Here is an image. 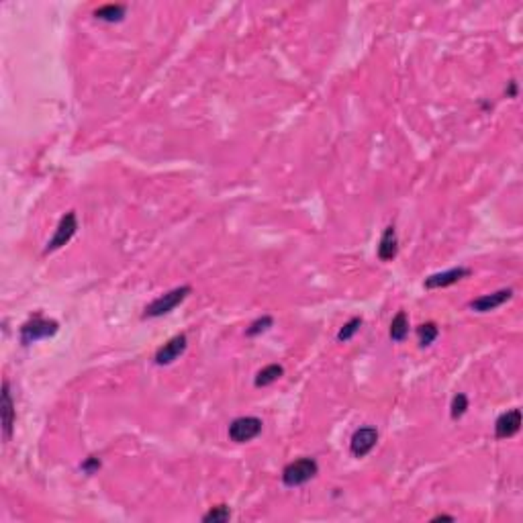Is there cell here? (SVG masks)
<instances>
[{
	"mask_svg": "<svg viewBox=\"0 0 523 523\" xmlns=\"http://www.w3.org/2000/svg\"><path fill=\"white\" fill-rule=\"evenodd\" d=\"M317 472H319V464H317L315 458H301V460H295V462L284 466L282 482L286 486L295 488V486H301L311 479H315Z\"/></svg>",
	"mask_w": 523,
	"mask_h": 523,
	"instance_id": "obj_1",
	"label": "cell"
},
{
	"mask_svg": "<svg viewBox=\"0 0 523 523\" xmlns=\"http://www.w3.org/2000/svg\"><path fill=\"white\" fill-rule=\"evenodd\" d=\"M192 293V288L190 286H178L174 291H170V293H166V295H162V297H158L156 301H152L149 305L145 306V313H143V317L147 319H154V317H162V315H166V313H170V311H174L176 306L180 305L188 295Z\"/></svg>",
	"mask_w": 523,
	"mask_h": 523,
	"instance_id": "obj_2",
	"label": "cell"
},
{
	"mask_svg": "<svg viewBox=\"0 0 523 523\" xmlns=\"http://www.w3.org/2000/svg\"><path fill=\"white\" fill-rule=\"evenodd\" d=\"M55 333H57V323L55 321L44 319V317H35V319L27 321L21 327V342L25 346H29V344H35L37 340H44V338L55 336Z\"/></svg>",
	"mask_w": 523,
	"mask_h": 523,
	"instance_id": "obj_3",
	"label": "cell"
},
{
	"mask_svg": "<svg viewBox=\"0 0 523 523\" xmlns=\"http://www.w3.org/2000/svg\"><path fill=\"white\" fill-rule=\"evenodd\" d=\"M76 231H78V219H76V213H74V211H70V213H66V215L62 217L57 229H55V233H53V237L47 241L45 254L55 252V250L64 248L66 244H70V239L76 235Z\"/></svg>",
	"mask_w": 523,
	"mask_h": 523,
	"instance_id": "obj_4",
	"label": "cell"
},
{
	"mask_svg": "<svg viewBox=\"0 0 523 523\" xmlns=\"http://www.w3.org/2000/svg\"><path fill=\"white\" fill-rule=\"evenodd\" d=\"M262 425L264 423L258 417H237L229 425V439L235 441V443L252 441L254 437H258L262 434Z\"/></svg>",
	"mask_w": 523,
	"mask_h": 523,
	"instance_id": "obj_5",
	"label": "cell"
},
{
	"mask_svg": "<svg viewBox=\"0 0 523 523\" xmlns=\"http://www.w3.org/2000/svg\"><path fill=\"white\" fill-rule=\"evenodd\" d=\"M378 441V432L374 428H360L349 441V450L356 458H364L372 452V448Z\"/></svg>",
	"mask_w": 523,
	"mask_h": 523,
	"instance_id": "obj_6",
	"label": "cell"
},
{
	"mask_svg": "<svg viewBox=\"0 0 523 523\" xmlns=\"http://www.w3.org/2000/svg\"><path fill=\"white\" fill-rule=\"evenodd\" d=\"M186 346H188L186 336H184V333H178L170 342H166L162 348L156 351V364H158V366H168V364H172L174 360H178V358L184 354Z\"/></svg>",
	"mask_w": 523,
	"mask_h": 523,
	"instance_id": "obj_7",
	"label": "cell"
},
{
	"mask_svg": "<svg viewBox=\"0 0 523 523\" xmlns=\"http://www.w3.org/2000/svg\"><path fill=\"white\" fill-rule=\"evenodd\" d=\"M522 428V411L520 409H513V411H507L503 413L497 423H495V436L499 439H507V437H513Z\"/></svg>",
	"mask_w": 523,
	"mask_h": 523,
	"instance_id": "obj_8",
	"label": "cell"
},
{
	"mask_svg": "<svg viewBox=\"0 0 523 523\" xmlns=\"http://www.w3.org/2000/svg\"><path fill=\"white\" fill-rule=\"evenodd\" d=\"M470 274L468 268H452V270H446V272H437V274H432L430 278H425L423 286L425 288H443V286H450V284H456L460 282L462 278H466Z\"/></svg>",
	"mask_w": 523,
	"mask_h": 523,
	"instance_id": "obj_9",
	"label": "cell"
},
{
	"mask_svg": "<svg viewBox=\"0 0 523 523\" xmlns=\"http://www.w3.org/2000/svg\"><path fill=\"white\" fill-rule=\"evenodd\" d=\"M0 413H2L4 441H8L10 436H12V428H15V403H12V396H10L8 380H4V385H2V405H0Z\"/></svg>",
	"mask_w": 523,
	"mask_h": 523,
	"instance_id": "obj_10",
	"label": "cell"
},
{
	"mask_svg": "<svg viewBox=\"0 0 523 523\" xmlns=\"http://www.w3.org/2000/svg\"><path fill=\"white\" fill-rule=\"evenodd\" d=\"M511 297H513V291L503 288V291H497V293H490V295H484L480 299H475L470 303V309H475L477 313H488V311H495L501 305H505Z\"/></svg>",
	"mask_w": 523,
	"mask_h": 523,
	"instance_id": "obj_11",
	"label": "cell"
},
{
	"mask_svg": "<svg viewBox=\"0 0 523 523\" xmlns=\"http://www.w3.org/2000/svg\"><path fill=\"white\" fill-rule=\"evenodd\" d=\"M396 231H394V227L389 225L387 229H385V233H383V237H380V244H378V258L383 262H391L394 256H396Z\"/></svg>",
	"mask_w": 523,
	"mask_h": 523,
	"instance_id": "obj_12",
	"label": "cell"
},
{
	"mask_svg": "<svg viewBox=\"0 0 523 523\" xmlns=\"http://www.w3.org/2000/svg\"><path fill=\"white\" fill-rule=\"evenodd\" d=\"M125 10H127L125 4H102L94 10V17L107 23H115L125 17Z\"/></svg>",
	"mask_w": 523,
	"mask_h": 523,
	"instance_id": "obj_13",
	"label": "cell"
},
{
	"mask_svg": "<svg viewBox=\"0 0 523 523\" xmlns=\"http://www.w3.org/2000/svg\"><path fill=\"white\" fill-rule=\"evenodd\" d=\"M409 333V319L405 311H398L391 321V340L392 342H403Z\"/></svg>",
	"mask_w": 523,
	"mask_h": 523,
	"instance_id": "obj_14",
	"label": "cell"
},
{
	"mask_svg": "<svg viewBox=\"0 0 523 523\" xmlns=\"http://www.w3.org/2000/svg\"><path fill=\"white\" fill-rule=\"evenodd\" d=\"M282 374H284V368H282L280 364H270V366L262 368L260 372H258V376H256V387H268V385L276 383Z\"/></svg>",
	"mask_w": 523,
	"mask_h": 523,
	"instance_id": "obj_15",
	"label": "cell"
},
{
	"mask_svg": "<svg viewBox=\"0 0 523 523\" xmlns=\"http://www.w3.org/2000/svg\"><path fill=\"white\" fill-rule=\"evenodd\" d=\"M437 333H439V329H437L436 323H423L419 329H417V336H419V344L423 346V348H428V346H432L434 342H436Z\"/></svg>",
	"mask_w": 523,
	"mask_h": 523,
	"instance_id": "obj_16",
	"label": "cell"
},
{
	"mask_svg": "<svg viewBox=\"0 0 523 523\" xmlns=\"http://www.w3.org/2000/svg\"><path fill=\"white\" fill-rule=\"evenodd\" d=\"M229 517H231L229 507H227V505H217V507H213L209 513H205V515H203V522L225 523V522H229Z\"/></svg>",
	"mask_w": 523,
	"mask_h": 523,
	"instance_id": "obj_17",
	"label": "cell"
},
{
	"mask_svg": "<svg viewBox=\"0 0 523 523\" xmlns=\"http://www.w3.org/2000/svg\"><path fill=\"white\" fill-rule=\"evenodd\" d=\"M360 327H362V319L360 317H354V319H349L348 323L340 329V333H338V340L340 342H349L358 331H360Z\"/></svg>",
	"mask_w": 523,
	"mask_h": 523,
	"instance_id": "obj_18",
	"label": "cell"
},
{
	"mask_svg": "<svg viewBox=\"0 0 523 523\" xmlns=\"http://www.w3.org/2000/svg\"><path fill=\"white\" fill-rule=\"evenodd\" d=\"M468 409V396L458 392L454 398H452V419H460Z\"/></svg>",
	"mask_w": 523,
	"mask_h": 523,
	"instance_id": "obj_19",
	"label": "cell"
},
{
	"mask_svg": "<svg viewBox=\"0 0 523 523\" xmlns=\"http://www.w3.org/2000/svg\"><path fill=\"white\" fill-rule=\"evenodd\" d=\"M268 327H272V317H262V319L254 321V323L250 325V329L246 331V336L254 338V336H258L262 331H266Z\"/></svg>",
	"mask_w": 523,
	"mask_h": 523,
	"instance_id": "obj_20",
	"label": "cell"
},
{
	"mask_svg": "<svg viewBox=\"0 0 523 523\" xmlns=\"http://www.w3.org/2000/svg\"><path fill=\"white\" fill-rule=\"evenodd\" d=\"M98 466H100V462H98V460H96V458H94V456H90V458H88L86 462H84V464H82V468H84V470H86V472H92V470H96V468H98Z\"/></svg>",
	"mask_w": 523,
	"mask_h": 523,
	"instance_id": "obj_21",
	"label": "cell"
}]
</instances>
